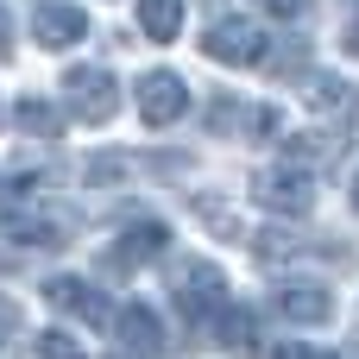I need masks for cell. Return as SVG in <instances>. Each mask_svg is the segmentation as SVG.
Instances as JSON below:
<instances>
[{
	"mask_svg": "<svg viewBox=\"0 0 359 359\" xmlns=\"http://www.w3.org/2000/svg\"><path fill=\"white\" fill-rule=\"evenodd\" d=\"M170 303H177L183 322L208 328V322L227 309V271H221L215 259H183L177 278H170Z\"/></svg>",
	"mask_w": 359,
	"mask_h": 359,
	"instance_id": "obj_1",
	"label": "cell"
},
{
	"mask_svg": "<svg viewBox=\"0 0 359 359\" xmlns=\"http://www.w3.org/2000/svg\"><path fill=\"white\" fill-rule=\"evenodd\" d=\"M63 114L82 120V126H107L120 114V82L101 69V63H76L63 76Z\"/></svg>",
	"mask_w": 359,
	"mask_h": 359,
	"instance_id": "obj_2",
	"label": "cell"
},
{
	"mask_svg": "<svg viewBox=\"0 0 359 359\" xmlns=\"http://www.w3.org/2000/svg\"><path fill=\"white\" fill-rule=\"evenodd\" d=\"M252 196H259L271 215H309V208H316V170L278 158V164H265V170L252 177Z\"/></svg>",
	"mask_w": 359,
	"mask_h": 359,
	"instance_id": "obj_3",
	"label": "cell"
},
{
	"mask_svg": "<svg viewBox=\"0 0 359 359\" xmlns=\"http://www.w3.org/2000/svg\"><path fill=\"white\" fill-rule=\"evenodd\" d=\"M202 57L208 63H227V69L265 63V25L259 19H215L208 38H202Z\"/></svg>",
	"mask_w": 359,
	"mask_h": 359,
	"instance_id": "obj_4",
	"label": "cell"
},
{
	"mask_svg": "<svg viewBox=\"0 0 359 359\" xmlns=\"http://www.w3.org/2000/svg\"><path fill=\"white\" fill-rule=\"evenodd\" d=\"M189 114V82L177 76V69H145L139 76V120L151 126V133H164V126H177Z\"/></svg>",
	"mask_w": 359,
	"mask_h": 359,
	"instance_id": "obj_5",
	"label": "cell"
},
{
	"mask_svg": "<svg viewBox=\"0 0 359 359\" xmlns=\"http://www.w3.org/2000/svg\"><path fill=\"white\" fill-rule=\"evenodd\" d=\"M164 252H170V227H164V221H133V227L120 233V246H107L101 271H107V278H126V271H139V265H151V259H164Z\"/></svg>",
	"mask_w": 359,
	"mask_h": 359,
	"instance_id": "obj_6",
	"label": "cell"
},
{
	"mask_svg": "<svg viewBox=\"0 0 359 359\" xmlns=\"http://www.w3.org/2000/svg\"><path fill=\"white\" fill-rule=\"evenodd\" d=\"M107 328H114V341H120V353H126V359H158V353H164V322H158L145 303H126Z\"/></svg>",
	"mask_w": 359,
	"mask_h": 359,
	"instance_id": "obj_7",
	"label": "cell"
},
{
	"mask_svg": "<svg viewBox=\"0 0 359 359\" xmlns=\"http://www.w3.org/2000/svg\"><path fill=\"white\" fill-rule=\"evenodd\" d=\"M32 38H38L44 50H76V44L88 38V13L69 6V0H44L38 19H32Z\"/></svg>",
	"mask_w": 359,
	"mask_h": 359,
	"instance_id": "obj_8",
	"label": "cell"
},
{
	"mask_svg": "<svg viewBox=\"0 0 359 359\" xmlns=\"http://www.w3.org/2000/svg\"><path fill=\"white\" fill-rule=\"evenodd\" d=\"M44 303H50L57 316H76V322H114L107 297H101L88 278H50V284H44Z\"/></svg>",
	"mask_w": 359,
	"mask_h": 359,
	"instance_id": "obj_9",
	"label": "cell"
},
{
	"mask_svg": "<svg viewBox=\"0 0 359 359\" xmlns=\"http://www.w3.org/2000/svg\"><path fill=\"white\" fill-rule=\"evenodd\" d=\"M271 303H278V316H284V322H303V328H322V322L334 316V297H328L322 284H309V278L278 284V290H271Z\"/></svg>",
	"mask_w": 359,
	"mask_h": 359,
	"instance_id": "obj_10",
	"label": "cell"
},
{
	"mask_svg": "<svg viewBox=\"0 0 359 359\" xmlns=\"http://www.w3.org/2000/svg\"><path fill=\"white\" fill-rule=\"evenodd\" d=\"M303 101L316 107V120H328V133H334V139L347 133V120L359 114V95H353V82H341V76H309Z\"/></svg>",
	"mask_w": 359,
	"mask_h": 359,
	"instance_id": "obj_11",
	"label": "cell"
},
{
	"mask_svg": "<svg viewBox=\"0 0 359 359\" xmlns=\"http://www.w3.org/2000/svg\"><path fill=\"white\" fill-rule=\"evenodd\" d=\"M215 341H221V347H227L233 359H259V316H252V309H233V303H227V309L215 316Z\"/></svg>",
	"mask_w": 359,
	"mask_h": 359,
	"instance_id": "obj_12",
	"label": "cell"
},
{
	"mask_svg": "<svg viewBox=\"0 0 359 359\" xmlns=\"http://www.w3.org/2000/svg\"><path fill=\"white\" fill-rule=\"evenodd\" d=\"M139 32L151 44H170L183 32V0H139Z\"/></svg>",
	"mask_w": 359,
	"mask_h": 359,
	"instance_id": "obj_13",
	"label": "cell"
},
{
	"mask_svg": "<svg viewBox=\"0 0 359 359\" xmlns=\"http://www.w3.org/2000/svg\"><path fill=\"white\" fill-rule=\"evenodd\" d=\"M13 126L32 133V139H57V133H63V114H57L50 101H19V107H13Z\"/></svg>",
	"mask_w": 359,
	"mask_h": 359,
	"instance_id": "obj_14",
	"label": "cell"
},
{
	"mask_svg": "<svg viewBox=\"0 0 359 359\" xmlns=\"http://www.w3.org/2000/svg\"><path fill=\"white\" fill-rule=\"evenodd\" d=\"M196 215H202V227H215V233H233V240H240V215H233L227 202H208V196H196Z\"/></svg>",
	"mask_w": 359,
	"mask_h": 359,
	"instance_id": "obj_15",
	"label": "cell"
},
{
	"mask_svg": "<svg viewBox=\"0 0 359 359\" xmlns=\"http://www.w3.org/2000/svg\"><path fill=\"white\" fill-rule=\"evenodd\" d=\"M38 353H44V359H88V353H82V341H69L63 328H50V334H38Z\"/></svg>",
	"mask_w": 359,
	"mask_h": 359,
	"instance_id": "obj_16",
	"label": "cell"
},
{
	"mask_svg": "<svg viewBox=\"0 0 359 359\" xmlns=\"http://www.w3.org/2000/svg\"><path fill=\"white\" fill-rule=\"evenodd\" d=\"M13 341H19V303H13V297H0V353H6Z\"/></svg>",
	"mask_w": 359,
	"mask_h": 359,
	"instance_id": "obj_17",
	"label": "cell"
},
{
	"mask_svg": "<svg viewBox=\"0 0 359 359\" xmlns=\"http://www.w3.org/2000/svg\"><path fill=\"white\" fill-rule=\"evenodd\" d=\"M271 359H328V353H322V347H303V341H284Z\"/></svg>",
	"mask_w": 359,
	"mask_h": 359,
	"instance_id": "obj_18",
	"label": "cell"
},
{
	"mask_svg": "<svg viewBox=\"0 0 359 359\" xmlns=\"http://www.w3.org/2000/svg\"><path fill=\"white\" fill-rule=\"evenodd\" d=\"M259 6H271V13H278V19H297V13H303V6H309V0H259Z\"/></svg>",
	"mask_w": 359,
	"mask_h": 359,
	"instance_id": "obj_19",
	"label": "cell"
},
{
	"mask_svg": "<svg viewBox=\"0 0 359 359\" xmlns=\"http://www.w3.org/2000/svg\"><path fill=\"white\" fill-rule=\"evenodd\" d=\"M0 57H13V19H6V6H0Z\"/></svg>",
	"mask_w": 359,
	"mask_h": 359,
	"instance_id": "obj_20",
	"label": "cell"
},
{
	"mask_svg": "<svg viewBox=\"0 0 359 359\" xmlns=\"http://www.w3.org/2000/svg\"><path fill=\"white\" fill-rule=\"evenodd\" d=\"M347 50H353V57H359V13H353V19H347Z\"/></svg>",
	"mask_w": 359,
	"mask_h": 359,
	"instance_id": "obj_21",
	"label": "cell"
},
{
	"mask_svg": "<svg viewBox=\"0 0 359 359\" xmlns=\"http://www.w3.org/2000/svg\"><path fill=\"white\" fill-rule=\"evenodd\" d=\"M353 208H359V170H353Z\"/></svg>",
	"mask_w": 359,
	"mask_h": 359,
	"instance_id": "obj_22",
	"label": "cell"
},
{
	"mask_svg": "<svg viewBox=\"0 0 359 359\" xmlns=\"http://www.w3.org/2000/svg\"><path fill=\"white\" fill-rule=\"evenodd\" d=\"M0 120H6V114H0Z\"/></svg>",
	"mask_w": 359,
	"mask_h": 359,
	"instance_id": "obj_23",
	"label": "cell"
}]
</instances>
